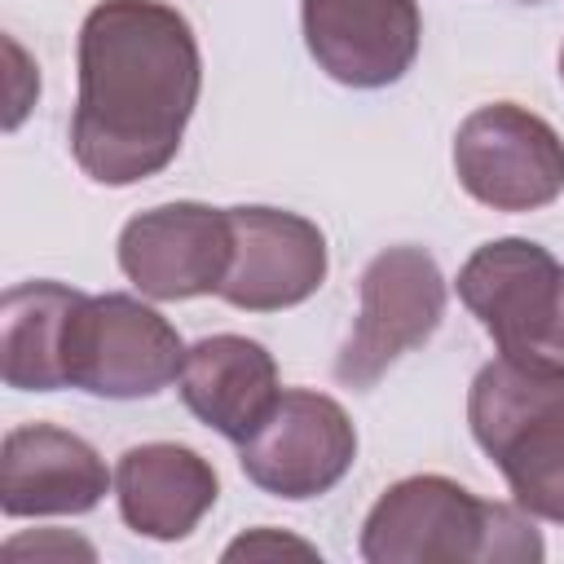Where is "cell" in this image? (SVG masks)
<instances>
[{
    "label": "cell",
    "mask_w": 564,
    "mask_h": 564,
    "mask_svg": "<svg viewBox=\"0 0 564 564\" xmlns=\"http://www.w3.org/2000/svg\"><path fill=\"white\" fill-rule=\"evenodd\" d=\"M203 57L194 26L163 0H101L79 26V97L70 154L97 185L163 172L198 106Z\"/></svg>",
    "instance_id": "1"
},
{
    "label": "cell",
    "mask_w": 564,
    "mask_h": 564,
    "mask_svg": "<svg viewBox=\"0 0 564 564\" xmlns=\"http://www.w3.org/2000/svg\"><path fill=\"white\" fill-rule=\"evenodd\" d=\"M542 555L546 546L529 511L507 502H485L449 476H405L388 485L361 524L366 564H427V560L533 564Z\"/></svg>",
    "instance_id": "2"
},
{
    "label": "cell",
    "mask_w": 564,
    "mask_h": 564,
    "mask_svg": "<svg viewBox=\"0 0 564 564\" xmlns=\"http://www.w3.org/2000/svg\"><path fill=\"white\" fill-rule=\"evenodd\" d=\"M467 423L516 507L564 524V375L498 357L471 379Z\"/></svg>",
    "instance_id": "3"
},
{
    "label": "cell",
    "mask_w": 564,
    "mask_h": 564,
    "mask_svg": "<svg viewBox=\"0 0 564 564\" xmlns=\"http://www.w3.org/2000/svg\"><path fill=\"white\" fill-rule=\"evenodd\" d=\"M458 300L507 361L564 375V264L533 238H494L458 269Z\"/></svg>",
    "instance_id": "4"
},
{
    "label": "cell",
    "mask_w": 564,
    "mask_h": 564,
    "mask_svg": "<svg viewBox=\"0 0 564 564\" xmlns=\"http://www.w3.org/2000/svg\"><path fill=\"white\" fill-rule=\"evenodd\" d=\"M181 366L185 344L159 308L119 291L79 295L62 348L66 388L110 401H137L181 379Z\"/></svg>",
    "instance_id": "5"
},
{
    "label": "cell",
    "mask_w": 564,
    "mask_h": 564,
    "mask_svg": "<svg viewBox=\"0 0 564 564\" xmlns=\"http://www.w3.org/2000/svg\"><path fill=\"white\" fill-rule=\"evenodd\" d=\"M445 317V278L423 247H388L361 269V308L335 357V379L352 392L379 383V375L410 348H423Z\"/></svg>",
    "instance_id": "6"
},
{
    "label": "cell",
    "mask_w": 564,
    "mask_h": 564,
    "mask_svg": "<svg viewBox=\"0 0 564 564\" xmlns=\"http://www.w3.org/2000/svg\"><path fill=\"white\" fill-rule=\"evenodd\" d=\"M454 176L494 212H538L564 194V141L542 115L489 101L454 132Z\"/></svg>",
    "instance_id": "7"
},
{
    "label": "cell",
    "mask_w": 564,
    "mask_h": 564,
    "mask_svg": "<svg viewBox=\"0 0 564 564\" xmlns=\"http://www.w3.org/2000/svg\"><path fill=\"white\" fill-rule=\"evenodd\" d=\"M357 458V427L344 405L313 388H282L260 427L238 441L242 476L286 502L330 494Z\"/></svg>",
    "instance_id": "8"
},
{
    "label": "cell",
    "mask_w": 564,
    "mask_h": 564,
    "mask_svg": "<svg viewBox=\"0 0 564 564\" xmlns=\"http://www.w3.org/2000/svg\"><path fill=\"white\" fill-rule=\"evenodd\" d=\"M229 256V207H207L189 198L137 212L119 234V269L150 300L216 295Z\"/></svg>",
    "instance_id": "9"
},
{
    "label": "cell",
    "mask_w": 564,
    "mask_h": 564,
    "mask_svg": "<svg viewBox=\"0 0 564 564\" xmlns=\"http://www.w3.org/2000/svg\"><path fill=\"white\" fill-rule=\"evenodd\" d=\"M234 256L220 282V300L247 313H278L304 304L326 282V234L282 207H229Z\"/></svg>",
    "instance_id": "10"
},
{
    "label": "cell",
    "mask_w": 564,
    "mask_h": 564,
    "mask_svg": "<svg viewBox=\"0 0 564 564\" xmlns=\"http://www.w3.org/2000/svg\"><path fill=\"white\" fill-rule=\"evenodd\" d=\"M300 22L313 62L348 88L397 84L423 40L414 0H300Z\"/></svg>",
    "instance_id": "11"
},
{
    "label": "cell",
    "mask_w": 564,
    "mask_h": 564,
    "mask_svg": "<svg viewBox=\"0 0 564 564\" xmlns=\"http://www.w3.org/2000/svg\"><path fill=\"white\" fill-rule=\"evenodd\" d=\"M110 489L106 458L75 432L53 423H22L0 445V511L26 516H84Z\"/></svg>",
    "instance_id": "12"
},
{
    "label": "cell",
    "mask_w": 564,
    "mask_h": 564,
    "mask_svg": "<svg viewBox=\"0 0 564 564\" xmlns=\"http://www.w3.org/2000/svg\"><path fill=\"white\" fill-rule=\"evenodd\" d=\"M220 480L216 467L176 441H145L119 454L115 498L132 533L154 542H181L216 507Z\"/></svg>",
    "instance_id": "13"
},
{
    "label": "cell",
    "mask_w": 564,
    "mask_h": 564,
    "mask_svg": "<svg viewBox=\"0 0 564 564\" xmlns=\"http://www.w3.org/2000/svg\"><path fill=\"white\" fill-rule=\"evenodd\" d=\"M282 383L278 361L260 339L247 335H207L185 348L181 366V401L225 441H247L260 419L273 410Z\"/></svg>",
    "instance_id": "14"
},
{
    "label": "cell",
    "mask_w": 564,
    "mask_h": 564,
    "mask_svg": "<svg viewBox=\"0 0 564 564\" xmlns=\"http://www.w3.org/2000/svg\"><path fill=\"white\" fill-rule=\"evenodd\" d=\"M84 291L66 282H18L0 300V375L22 392L66 388L62 348Z\"/></svg>",
    "instance_id": "15"
},
{
    "label": "cell",
    "mask_w": 564,
    "mask_h": 564,
    "mask_svg": "<svg viewBox=\"0 0 564 564\" xmlns=\"http://www.w3.org/2000/svg\"><path fill=\"white\" fill-rule=\"evenodd\" d=\"M273 555H308L313 560L317 546H308L304 538L278 533V529H251L225 546V560H273Z\"/></svg>",
    "instance_id": "16"
},
{
    "label": "cell",
    "mask_w": 564,
    "mask_h": 564,
    "mask_svg": "<svg viewBox=\"0 0 564 564\" xmlns=\"http://www.w3.org/2000/svg\"><path fill=\"white\" fill-rule=\"evenodd\" d=\"M4 551H9V555H22V551H35V555L62 551V555H84V560H93V546L79 542V538H13Z\"/></svg>",
    "instance_id": "17"
},
{
    "label": "cell",
    "mask_w": 564,
    "mask_h": 564,
    "mask_svg": "<svg viewBox=\"0 0 564 564\" xmlns=\"http://www.w3.org/2000/svg\"><path fill=\"white\" fill-rule=\"evenodd\" d=\"M560 79H564V48H560Z\"/></svg>",
    "instance_id": "18"
}]
</instances>
